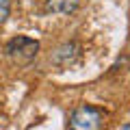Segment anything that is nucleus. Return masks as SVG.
<instances>
[{
  "label": "nucleus",
  "mask_w": 130,
  "mask_h": 130,
  "mask_svg": "<svg viewBox=\"0 0 130 130\" xmlns=\"http://www.w3.org/2000/svg\"><path fill=\"white\" fill-rule=\"evenodd\" d=\"M39 52V41L26 35H18L5 46V54L15 63H30Z\"/></svg>",
  "instance_id": "nucleus-1"
},
{
  "label": "nucleus",
  "mask_w": 130,
  "mask_h": 130,
  "mask_svg": "<svg viewBox=\"0 0 130 130\" xmlns=\"http://www.w3.org/2000/svg\"><path fill=\"white\" fill-rule=\"evenodd\" d=\"M104 124V115L95 106H83L74 108L70 115V130H100Z\"/></svg>",
  "instance_id": "nucleus-2"
},
{
  "label": "nucleus",
  "mask_w": 130,
  "mask_h": 130,
  "mask_svg": "<svg viewBox=\"0 0 130 130\" xmlns=\"http://www.w3.org/2000/svg\"><path fill=\"white\" fill-rule=\"evenodd\" d=\"M78 43H63V46L59 48V50L52 54V63L54 65H61V67H65V65H72L76 59H78Z\"/></svg>",
  "instance_id": "nucleus-3"
},
{
  "label": "nucleus",
  "mask_w": 130,
  "mask_h": 130,
  "mask_svg": "<svg viewBox=\"0 0 130 130\" xmlns=\"http://www.w3.org/2000/svg\"><path fill=\"white\" fill-rule=\"evenodd\" d=\"M80 0H46V11L59 15H70L78 9Z\"/></svg>",
  "instance_id": "nucleus-4"
},
{
  "label": "nucleus",
  "mask_w": 130,
  "mask_h": 130,
  "mask_svg": "<svg viewBox=\"0 0 130 130\" xmlns=\"http://www.w3.org/2000/svg\"><path fill=\"white\" fill-rule=\"evenodd\" d=\"M11 13V2L9 0H0V22H5Z\"/></svg>",
  "instance_id": "nucleus-5"
}]
</instances>
